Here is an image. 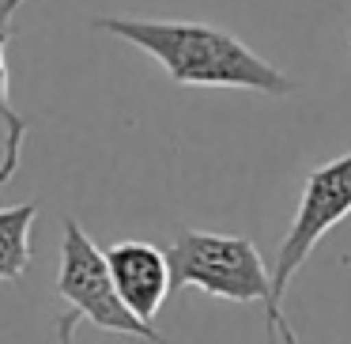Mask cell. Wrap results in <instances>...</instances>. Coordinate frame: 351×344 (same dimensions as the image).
Segmentation results:
<instances>
[{"label": "cell", "instance_id": "cell-3", "mask_svg": "<svg viewBox=\"0 0 351 344\" xmlns=\"http://www.w3.org/2000/svg\"><path fill=\"white\" fill-rule=\"evenodd\" d=\"M61 268H57V295L69 303V314L57 325V341L72 344L80 321H91L95 329L106 333H121V336H136V341H152V344H167L162 333L147 321H140L129 306L121 303L110 276L106 253L91 242L76 216L61 220Z\"/></svg>", "mask_w": 351, "mask_h": 344}, {"label": "cell", "instance_id": "cell-6", "mask_svg": "<svg viewBox=\"0 0 351 344\" xmlns=\"http://www.w3.org/2000/svg\"><path fill=\"white\" fill-rule=\"evenodd\" d=\"M27 0H0V125H4V155H0V185H8L12 174L19 170L23 159V140L31 133V122L23 114H16L8 99V42L16 34V12Z\"/></svg>", "mask_w": 351, "mask_h": 344}, {"label": "cell", "instance_id": "cell-2", "mask_svg": "<svg viewBox=\"0 0 351 344\" xmlns=\"http://www.w3.org/2000/svg\"><path fill=\"white\" fill-rule=\"evenodd\" d=\"M351 216V152L340 159L325 163V167L310 170L302 182V197H298V212L287 227L280 253H276L272 265V295L265 306V333L268 344L283 341V344H298L295 329L287 325V314H283V299H287L291 280L298 276V268L306 265L317 242L336 227L340 220Z\"/></svg>", "mask_w": 351, "mask_h": 344}, {"label": "cell", "instance_id": "cell-4", "mask_svg": "<svg viewBox=\"0 0 351 344\" xmlns=\"http://www.w3.org/2000/svg\"><path fill=\"white\" fill-rule=\"evenodd\" d=\"M170 288H197L227 303L268 306L272 273L261 261V250L245 235H215V231L182 227L167 246Z\"/></svg>", "mask_w": 351, "mask_h": 344}, {"label": "cell", "instance_id": "cell-7", "mask_svg": "<svg viewBox=\"0 0 351 344\" xmlns=\"http://www.w3.org/2000/svg\"><path fill=\"white\" fill-rule=\"evenodd\" d=\"M38 216V200L16 208H0V280L12 284L31 268V223Z\"/></svg>", "mask_w": 351, "mask_h": 344}, {"label": "cell", "instance_id": "cell-1", "mask_svg": "<svg viewBox=\"0 0 351 344\" xmlns=\"http://www.w3.org/2000/svg\"><path fill=\"white\" fill-rule=\"evenodd\" d=\"M95 31L136 46L167 69L178 87H242L268 99L295 91L287 76L265 57H257L242 38L197 19H132V16H99Z\"/></svg>", "mask_w": 351, "mask_h": 344}, {"label": "cell", "instance_id": "cell-5", "mask_svg": "<svg viewBox=\"0 0 351 344\" xmlns=\"http://www.w3.org/2000/svg\"><path fill=\"white\" fill-rule=\"evenodd\" d=\"M106 265L114 276V288L121 295V303L136 314L140 321L152 325L155 314L162 310L170 288V265H167V250L144 242V238H121L110 242L106 250Z\"/></svg>", "mask_w": 351, "mask_h": 344}]
</instances>
